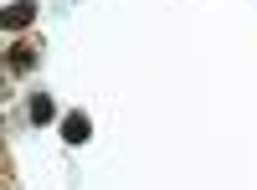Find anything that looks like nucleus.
I'll return each mask as SVG.
<instances>
[{"mask_svg":"<svg viewBox=\"0 0 257 190\" xmlns=\"http://www.w3.org/2000/svg\"><path fill=\"white\" fill-rule=\"evenodd\" d=\"M21 21H31V0H21V6L6 11V26H21Z\"/></svg>","mask_w":257,"mask_h":190,"instance_id":"2","label":"nucleus"},{"mask_svg":"<svg viewBox=\"0 0 257 190\" xmlns=\"http://www.w3.org/2000/svg\"><path fill=\"white\" fill-rule=\"evenodd\" d=\"M67 139H72V144L88 139V118H82V113H72V118H67Z\"/></svg>","mask_w":257,"mask_h":190,"instance_id":"1","label":"nucleus"},{"mask_svg":"<svg viewBox=\"0 0 257 190\" xmlns=\"http://www.w3.org/2000/svg\"><path fill=\"white\" fill-rule=\"evenodd\" d=\"M31 118H36V123H47V118H52V103H47V98H36V103H31Z\"/></svg>","mask_w":257,"mask_h":190,"instance_id":"3","label":"nucleus"}]
</instances>
